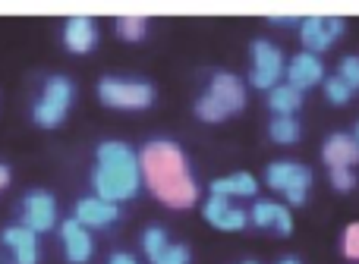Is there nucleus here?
I'll return each mask as SVG.
<instances>
[{"label": "nucleus", "mask_w": 359, "mask_h": 264, "mask_svg": "<svg viewBox=\"0 0 359 264\" xmlns=\"http://www.w3.org/2000/svg\"><path fill=\"white\" fill-rule=\"evenodd\" d=\"M344 29L347 22L341 16H306L299 19V41H303L306 54H322L344 35Z\"/></svg>", "instance_id": "9"}, {"label": "nucleus", "mask_w": 359, "mask_h": 264, "mask_svg": "<svg viewBox=\"0 0 359 264\" xmlns=\"http://www.w3.org/2000/svg\"><path fill=\"white\" fill-rule=\"evenodd\" d=\"M337 79H341L350 92H356L359 88V57H344L341 67H337Z\"/></svg>", "instance_id": "23"}, {"label": "nucleus", "mask_w": 359, "mask_h": 264, "mask_svg": "<svg viewBox=\"0 0 359 264\" xmlns=\"http://www.w3.org/2000/svg\"><path fill=\"white\" fill-rule=\"evenodd\" d=\"M19 214H22V227L32 233H48L57 227V198L48 189H32L22 195L19 204Z\"/></svg>", "instance_id": "8"}, {"label": "nucleus", "mask_w": 359, "mask_h": 264, "mask_svg": "<svg viewBox=\"0 0 359 264\" xmlns=\"http://www.w3.org/2000/svg\"><path fill=\"white\" fill-rule=\"evenodd\" d=\"M155 264H189V249L180 246V242H170V246L158 255Z\"/></svg>", "instance_id": "26"}, {"label": "nucleus", "mask_w": 359, "mask_h": 264, "mask_svg": "<svg viewBox=\"0 0 359 264\" xmlns=\"http://www.w3.org/2000/svg\"><path fill=\"white\" fill-rule=\"evenodd\" d=\"M322 158L331 170H350L353 164H359V141L347 132H334L325 139Z\"/></svg>", "instance_id": "14"}, {"label": "nucleus", "mask_w": 359, "mask_h": 264, "mask_svg": "<svg viewBox=\"0 0 359 264\" xmlns=\"http://www.w3.org/2000/svg\"><path fill=\"white\" fill-rule=\"evenodd\" d=\"M325 98H328L331 104H350L353 92H350V88L344 85L337 76H331V79H325Z\"/></svg>", "instance_id": "24"}, {"label": "nucleus", "mask_w": 359, "mask_h": 264, "mask_svg": "<svg viewBox=\"0 0 359 264\" xmlns=\"http://www.w3.org/2000/svg\"><path fill=\"white\" fill-rule=\"evenodd\" d=\"M341 249H344V255H347L350 261H359V221H356V223H350V227L344 230Z\"/></svg>", "instance_id": "25"}, {"label": "nucleus", "mask_w": 359, "mask_h": 264, "mask_svg": "<svg viewBox=\"0 0 359 264\" xmlns=\"http://www.w3.org/2000/svg\"><path fill=\"white\" fill-rule=\"evenodd\" d=\"M107 264H139L136 258H133V255H126V252H114L111 255V261Z\"/></svg>", "instance_id": "28"}, {"label": "nucleus", "mask_w": 359, "mask_h": 264, "mask_svg": "<svg viewBox=\"0 0 359 264\" xmlns=\"http://www.w3.org/2000/svg\"><path fill=\"white\" fill-rule=\"evenodd\" d=\"M265 183L271 186L274 192H284L290 204H306V192L312 186V170L306 164H297V160H274L265 170Z\"/></svg>", "instance_id": "6"}, {"label": "nucleus", "mask_w": 359, "mask_h": 264, "mask_svg": "<svg viewBox=\"0 0 359 264\" xmlns=\"http://www.w3.org/2000/svg\"><path fill=\"white\" fill-rule=\"evenodd\" d=\"M6 186H10V167L0 164V192H4Z\"/></svg>", "instance_id": "29"}, {"label": "nucleus", "mask_w": 359, "mask_h": 264, "mask_svg": "<svg viewBox=\"0 0 359 264\" xmlns=\"http://www.w3.org/2000/svg\"><path fill=\"white\" fill-rule=\"evenodd\" d=\"M63 44L73 54H88L98 44V25L92 16H69L63 22Z\"/></svg>", "instance_id": "15"}, {"label": "nucleus", "mask_w": 359, "mask_h": 264, "mask_svg": "<svg viewBox=\"0 0 359 264\" xmlns=\"http://www.w3.org/2000/svg\"><path fill=\"white\" fill-rule=\"evenodd\" d=\"M243 264H255V261H243Z\"/></svg>", "instance_id": "33"}, {"label": "nucleus", "mask_w": 359, "mask_h": 264, "mask_svg": "<svg viewBox=\"0 0 359 264\" xmlns=\"http://www.w3.org/2000/svg\"><path fill=\"white\" fill-rule=\"evenodd\" d=\"M60 239H63V255L69 264H86L95 255V242L82 223H76L73 217L60 223Z\"/></svg>", "instance_id": "12"}, {"label": "nucleus", "mask_w": 359, "mask_h": 264, "mask_svg": "<svg viewBox=\"0 0 359 264\" xmlns=\"http://www.w3.org/2000/svg\"><path fill=\"white\" fill-rule=\"evenodd\" d=\"M246 107V88L233 73H215L211 85L196 101V117L205 123H224L227 117L240 113Z\"/></svg>", "instance_id": "3"}, {"label": "nucleus", "mask_w": 359, "mask_h": 264, "mask_svg": "<svg viewBox=\"0 0 359 264\" xmlns=\"http://www.w3.org/2000/svg\"><path fill=\"white\" fill-rule=\"evenodd\" d=\"M268 22H284V25H297V16H268Z\"/></svg>", "instance_id": "30"}, {"label": "nucleus", "mask_w": 359, "mask_h": 264, "mask_svg": "<svg viewBox=\"0 0 359 264\" xmlns=\"http://www.w3.org/2000/svg\"><path fill=\"white\" fill-rule=\"evenodd\" d=\"M73 98H76L73 82H69L67 76H50V79L44 82L41 98L32 107V120H35L41 130H57V126L67 120L69 107H73Z\"/></svg>", "instance_id": "4"}, {"label": "nucleus", "mask_w": 359, "mask_h": 264, "mask_svg": "<svg viewBox=\"0 0 359 264\" xmlns=\"http://www.w3.org/2000/svg\"><path fill=\"white\" fill-rule=\"evenodd\" d=\"M249 221L262 230H274L280 236H290L293 233V217L290 208L280 202H255V208L249 211Z\"/></svg>", "instance_id": "16"}, {"label": "nucleus", "mask_w": 359, "mask_h": 264, "mask_svg": "<svg viewBox=\"0 0 359 264\" xmlns=\"http://www.w3.org/2000/svg\"><path fill=\"white\" fill-rule=\"evenodd\" d=\"M114 29H117V35L123 38V41H142L145 32H149V19L145 16H120L117 22H114Z\"/></svg>", "instance_id": "21"}, {"label": "nucleus", "mask_w": 359, "mask_h": 264, "mask_svg": "<svg viewBox=\"0 0 359 264\" xmlns=\"http://www.w3.org/2000/svg\"><path fill=\"white\" fill-rule=\"evenodd\" d=\"M284 76V54H280L278 44L265 41V38H255L252 41V69H249V82L255 88H268L274 85Z\"/></svg>", "instance_id": "7"}, {"label": "nucleus", "mask_w": 359, "mask_h": 264, "mask_svg": "<svg viewBox=\"0 0 359 264\" xmlns=\"http://www.w3.org/2000/svg\"><path fill=\"white\" fill-rule=\"evenodd\" d=\"M205 221L211 223L215 230H224V233H236L249 223V214L243 208H236L230 198H221V195H211L202 208Z\"/></svg>", "instance_id": "10"}, {"label": "nucleus", "mask_w": 359, "mask_h": 264, "mask_svg": "<svg viewBox=\"0 0 359 264\" xmlns=\"http://www.w3.org/2000/svg\"><path fill=\"white\" fill-rule=\"evenodd\" d=\"M98 98H101V104L114 107V111H145V107L155 104V88L139 79L104 76L98 82Z\"/></svg>", "instance_id": "5"}, {"label": "nucleus", "mask_w": 359, "mask_h": 264, "mask_svg": "<svg viewBox=\"0 0 359 264\" xmlns=\"http://www.w3.org/2000/svg\"><path fill=\"white\" fill-rule=\"evenodd\" d=\"M168 246H170V239H168V233H164L161 227H149V230H145V236H142V249H145V255H149V261H151V264L158 261V255H161Z\"/></svg>", "instance_id": "22"}, {"label": "nucleus", "mask_w": 359, "mask_h": 264, "mask_svg": "<svg viewBox=\"0 0 359 264\" xmlns=\"http://www.w3.org/2000/svg\"><path fill=\"white\" fill-rule=\"evenodd\" d=\"M255 192H259V183H255L252 173H230V176L211 183V195L221 198H252Z\"/></svg>", "instance_id": "18"}, {"label": "nucleus", "mask_w": 359, "mask_h": 264, "mask_svg": "<svg viewBox=\"0 0 359 264\" xmlns=\"http://www.w3.org/2000/svg\"><path fill=\"white\" fill-rule=\"evenodd\" d=\"M353 139H356V141H359V126H356V135H353Z\"/></svg>", "instance_id": "32"}, {"label": "nucleus", "mask_w": 359, "mask_h": 264, "mask_svg": "<svg viewBox=\"0 0 359 264\" xmlns=\"http://www.w3.org/2000/svg\"><path fill=\"white\" fill-rule=\"evenodd\" d=\"M287 76V85L297 88V92H306V88H316L318 82H325V67L316 54H297L290 57V63L284 67Z\"/></svg>", "instance_id": "11"}, {"label": "nucleus", "mask_w": 359, "mask_h": 264, "mask_svg": "<svg viewBox=\"0 0 359 264\" xmlns=\"http://www.w3.org/2000/svg\"><path fill=\"white\" fill-rule=\"evenodd\" d=\"M268 107H271L278 117H293V113L303 107V92L290 88L287 82L284 85H274L271 92H268Z\"/></svg>", "instance_id": "19"}, {"label": "nucleus", "mask_w": 359, "mask_h": 264, "mask_svg": "<svg viewBox=\"0 0 359 264\" xmlns=\"http://www.w3.org/2000/svg\"><path fill=\"white\" fill-rule=\"evenodd\" d=\"M139 173H142L149 192L168 208H192L198 202V186L186 167V154L177 141L151 139L139 154Z\"/></svg>", "instance_id": "1"}, {"label": "nucleus", "mask_w": 359, "mask_h": 264, "mask_svg": "<svg viewBox=\"0 0 359 264\" xmlns=\"http://www.w3.org/2000/svg\"><path fill=\"white\" fill-rule=\"evenodd\" d=\"M0 242L13 252V261L16 264H38V236L32 230H25L22 223L6 227L0 233Z\"/></svg>", "instance_id": "17"}, {"label": "nucleus", "mask_w": 359, "mask_h": 264, "mask_svg": "<svg viewBox=\"0 0 359 264\" xmlns=\"http://www.w3.org/2000/svg\"><path fill=\"white\" fill-rule=\"evenodd\" d=\"M117 217H120L117 204L104 202V198H98V195L79 198V202H76V211H73V221L82 223L86 230H92V227H111Z\"/></svg>", "instance_id": "13"}, {"label": "nucleus", "mask_w": 359, "mask_h": 264, "mask_svg": "<svg viewBox=\"0 0 359 264\" xmlns=\"http://www.w3.org/2000/svg\"><path fill=\"white\" fill-rule=\"evenodd\" d=\"M331 186H334L337 192H350L356 186L353 170H331Z\"/></svg>", "instance_id": "27"}, {"label": "nucleus", "mask_w": 359, "mask_h": 264, "mask_svg": "<svg viewBox=\"0 0 359 264\" xmlns=\"http://www.w3.org/2000/svg\"><path fill=\"white\" fill-rule=\"evenodd\" d=\"M139 154L126 141H101L95 151L92 186L95 195L104 202H130L139 195Z\"/></svg>", "instance_id": "2"}, {"label": "nucleus", "mask_w": 359, "mask_h": 264, "mask_svg": "<svg viewBox=\"0 0 359 264\" xmlns=\"http://www.w3.org/2000/svg\"><path fill=\"white\" fill-rule=\"evenodd\" d=\"M268 135H271V141H278V145H297L303 130H299V123L293 117H274L271 126H268Z\"/></svg>", "instance_id": "20"}, {"label": "nucleus", "mask_w": 359, "mask_h": 264, "mask_svg": "<svg viewBox=\"0 0 359 264\" xmlns=\"http://www.w3.org/2000/svg\"><path fill=\"white\" fill-rule=\"evenodd\" d=\"M278 264H299V258H280Z\"/></svg>", "instance_id": "31"}]
</instances>
